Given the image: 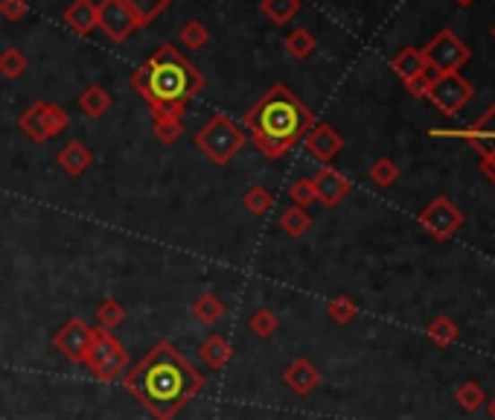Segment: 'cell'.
Masks as SVG:
<instances>
[{"instance_id":"cell-10","label":"cell","mask_w":495,"mask_h":420,"mask_svg":"<svg viewBox=\"0 0 495 420\" xmlns=\"http://www.w3.org/2000/svg\"><path fill=\"white\" fill-rule=\"evenodd\" d=\"M93 333H97V327H88L85 319H79V315H74V319L65 321V324L53 333V347H56L65 359L76 362V365H85L88 350H91V345H93Z\"/></svg>"},{"instance_id":"cell-3","label":"cell","mask_w":495,"mask_h":420,"mask_svg":"<svg viewBox=\"0 0 495 420\" xmlns=\"http://www.w3.org/2000/svg\"><path fill=\"white\" fill-rule=\"evenodd\" d=\"M242 123L248 128V140L265 158L274 161L291 152L298 144H303L306 132L317 120L298 93L277 82L242 114Z\"/></svg>"},{"instance_id":"cell-27","label":"cell","mask_w":495,"mask_h":420,"mask_svg":"<svg viewBox=\"0 0 495 420\" xmlns=\"http://www.w3.org/2000/svg\"><path fill=\"white\" fill-rule=\"evenodd\" d=\"M242 207L248 210L251 216H265L271 207H274V196H271L265 187H248V190L242 193Z\"/></svg>"},{"instance_id":"cell-4","label":"cell","mask_w":495,"mask_h":420,"mask_svg":"<svg viewBox=\"0 0 495 420\" xmlns=\"http://www.w3.org/2000/svg\"><path fill=\"white\" fill-rule=\"evenodd\" d=\"M193 144L210 163L225 167V163H230L245 149L248 135H245L242 126H237L228 114L219 111V114L210 117L202 128H198L195 137H193Z\"/></svg>"},{"instance_id":"cell-35","label":"cell","mask_w":495,"mask_h":420,"mask_svg":"<svg viewBox=\"0 0 495 420\" xmlns=\"http://www.w3.org/2000/svg\"><path fill=\"white\" fill-rule=\"evenodd\" d=\"M289 198L294 202V207H303V210H309L312 202H317L315 198V184L312 179H298L291 187H289Z\"/></svg>"},{"instance_id":"cell-13","label":"cell","mask_w":495,"mask_h":420,"mask_svg":"<svg viewBox=\"0 0 495 420\" xmlns=\"http://www.w3.org/2000/svg\"><path fill=\"white\" fill-rule=\"evenodd\" d=\"M303 144L312 158H317L321 163H329L341 149H344V137H341V132H335L329 123H315L309 132H306Z\"/></svg>"},{"instance_id":"cell-31","label":"cell","mask_w":495,"mask_h":420,"mask_svg":"<svg viewBox=\"0 0 495 420\" xmlns=\"http://www.w3.org/2000/svg\"><path fill=\"white\" fill-rule=\"evenodd\" d=\"M248 327H251V333H254L256 338H271V336L277 333L280 319H277V312H274V310L259 307V310L251 315V321H248Z\"/></svg>"},{"instance_id":"cell-36","label":"cell","mask_w":495,"mask_h":420,"mask_svg":"<svg viewBox=\"0 0 495 420\" xmlns=\"http://www.w3.org/2000/svg\"><path fill=\"white\" fill-rule=\"evenodd\" d=\"M152 132L161 140L163 146H172L178 144L181 135H184V123L181 120H161V123H152Z\"/></svg>"},{"instance_id":"cell-12","label":"cell","mask_w":495,"mask_h":420,"mask_svg":"<svg viewBox=\"0 0 495 420\" xmlns=\"http://www.w3.org/2000/svg\"><path fill=\"white\" fill-rule=\"evenodd\" d=\"M312 184H315V198L321 205H326V207H335L341 198H347L350 190H352V184H350L347 175L338 172L335 167H329V163H324V167L317 170Z\"/></svg>"},{"instance_id":"cell-18","label":"cell","mask_w":495,"mask_h":420,"mask_svg":"<svg viewBox=\"0 0 495 420\" xmlns=\"http://www.w3.org/2000/svg\"><path fill=\"white\" fill-rule=\"evenodd\" d=\"M198 359H202L210 371H221V368H228V362L233 359V347L225 336H210L202 342V347H198Z\"/></svg>"},{"instance_id":"cell-2","label":"cell","mask_w":495,"mask_h":420,"mask_svg":"<svg viewBox=\"0 0 495 420\" xmlns=\"http://www.w3.org/2000/svg\"><path fill=\"white\" fill-rule=\"evenodd\" d=\"M207 79L175 44H161L132 74V88L149 105L152 123L181 120L193 97L204 91Z\"/></svg>"},{"instance_id":"cell-23","label":"cell","mask_w":495,"mask_h":420,"mask_svg":"<svg viewBox=\"0 0 495 420\" xmlns=\"http://www.w3.org/2000/svg\"><path fill=\"white\" fill-rule=\"evenodd\" d=\"M286 50L291 58H298V62H303V58H309L315 50H317V39L306 30V27H294L289 35H286Z\"/></svg>"},{"instance_id":"cell-32","label":"cell","mask_w":495,"mask_h":420,"mask_svg":"<svg viewBox=\"0 0 495 420\" xmlns=\"http://www.w3.org/2000/svg\"><path fill=\"white\" fill-rule=\"evenodd\" d=\"M97 321H100V330H114V327H120L123 321H126V307L120 301H114V298H109V301H102L100 303V310H97Z\"/></svg>"},{"instance_id":"cell-30","label":"cell","mask_w":495,"mask_h":420,"mask_svg":"<svg viewBox=\"0 0 495 420\" xmlns=\"http://www.w3.org/2000/svg\"><path fill=\"white\" fill-rule=\"evenodd\" d=\"M27 67H30L27 56H23L18 47H9V50L0 53V76L4 79H18L27 74Z\"/></svg>"},{"instance_id":"cell-19","label":"cell","mask_w":495,"mask_h":420,"mask_svg":"<svg viewBox=\"0 0 495 420\" xmlns=\"http://www.w3.org/2000/svg\"><path fill=\"white\" fill-rule=\"evenodd\" d=\"M391 70L403 82L420 76L422 70H426V58H422V50H417V47H403V50L391 58Z\"/></svg>"},{"instance_id":"cell-28","label":"cell","mask_w":495,"mask_h":420,"mask_svg":"<svg viewBox=\"0 0 495 420\" xmlns=\"http://www.w3.org/2000/svg\"><path fill=\"white\" fill-rule=\"evenodd\" d=\"M178 41H181V47H190V50H202V47H207V41H210V30L198 18H193V21L181 23Z\"/></svg>"},{"instance_id":"cell-22","label":"cell","mask_w":495,"mask_h":420,"mask_svg":"<svg viewBox=\"0 0 495 420\" xmlns=\"http://www.w3.org/2000/svg\"><path fill=\"white\" fill-rule=\"evenodd\" d=\"M259 9H263V15L271 23L282 27V23H289L303 9V0H263V4H259Z\"/></svg>"},{"instance_id":"cell-34","label":"cell","mask_w":495,"mask_h":420,"mask_svg":"<svg viewBox=\"0 0 495 420\" xmlns=\"http://www.w3.org/2000/svg\"><path fill=\"white\" fill-rule=\"evenodd\" d=\"M44 117H47V128H50V137H58L70 126V114L58 102H44Z\"/></svg>"},{"instance_id":"cell-41","label":"cell","mask_w":495,"mask_h":420,"mask_svg":"<svg viewBox=\"0 0 495 420\" xmlns=\"http://www.w3.org/2000/svg\"><path fill=\"white\" fill-rule=\"evenodd\" d=\"M457 4H461V6H473L475 0H457Z\"/></svg>"},{"instance_id":"cell-29","label":"cell","mask_w":495,"mask_h":420,"mask_svg":"<svg viewBox=\"0 0 495 420\" xmlns=\"http://www.w3.org/2000/svg\"><path fill=\"white\" fill-rule=\"evenodd\" d=\"M370 181L376 184V187H394L396 181H399V163L394 161V158H376L373 163H370Z\"/></svg>"},{"instance_id":"cell-15","label":"cell","mask_w":495,"mask_h":420,"mask_svg":"<svg viewBox=\"0 0 495 420\" xmlns=\"http://www.w3.org/2000/svg\"><path fill=\"white\" fill-rule=\"evenodd\" d=\"M62 21L74 35H91L97 30V4H93V0H74V4L65 9Z\"/></svg>"},{"instance_id":"cell-33","label":"cell","mask_w":495,"mask_h":420,"mask_svg":"<svg viewBox=\"0 0 495 420\" xmlns=\"http://www.w3.org/2000/svg\"><path fill=\"white\" fill-rule=\"evenodd\" d=\"M326 315H329V319H333L335 324H350V321L359 315V307L352 303V298L338 295V298H333V301L326 303Z\"/></svg>"},{"instance_id":"cell-9","label":"cell","mask_w":495,"mask_h":420,"mask_svg":"<svg viewBox=\"0 0 495 420\" xmlns=\"http://www.w3.org/2000/svg\"><path fill=\"white\" fill-rule=\"evenodd\" d=\"M420 228L434 240H452L457 231L464 228V214L457 210V205H452L446 196H438L431 205H426V210L420 214Z\"/></svg>"},{"instance_id":"cell-20","label":"cell","mask_w":495,"mask_h":420,"mask_svg":"<svg viewBox=\"0 0 495 420\" xmlns=\"http://www.w3.org/2000/svg\"><path fill=\"white\" fill-rule=\"evenodd\" d=\"M111 105H114V97L102 85H88L79 93V109L88 117H93V120H100V117L109 114Z\"/></svg>"},{"instance_id":"cell-8","label":"cell","mask_w":495,"mask_h":420,"mask_svg":"<svg viewBox=\"0 0 495 420\" xmlns=\"http://www.w3.org/2000/svg\"><path fill=\"white\" fill-rule=\"evenodd\" d=\"M473 93H475L473 85L461 74H440L431 82L426 100H431L434 109L443 111L446 117H457L469 105V100H473Z\"/></svg>"},{"instance_id":"cell-38","label":"cell","mask_w":495,"mask_h":420,"mask_svg":"<svg viewBox=\"0 0 495 420\" xmlns=\"http://www.w3.org/2000/svg\"><path fill=\"white\" fill-rule=\"evenodd\" d=\"M438 79V74H434V70H422L420 76H414V79H408L405 82V88H408V93L411 97H417V100H426L429 97V88H431V82Z\"/></svg>"},{"instance_id":"cell-39","label":"cell","mask_w":495,"mask_h":420,"mask_svg":"<svg viewBox=\"0 0 495 420\" xmlns=\"http://www.w3.org/2000/svg\"><path fill=\"white\" fill-rule=\"evenodd\" d=\"M27 12H30L27 0H0V15H4L6 21H12V23L27 18Z\"/></svg>"},{"instance_id":"cell-26","label":"cell","mask_w":495,"mask_h":420,"mask_svg":"<svg viewBox=\"0 0 495 420\" xmlns=\"http://www.w3.org/2000/svg\"><path fill=\"white\" fill-rule=\"evenodd\" d=\"M426 333L438 347H452L457 338H461V330H457V324L449 319V315H438V319L429 324Z\"/></svg>"},{"instance_id":"cell-6","label":"cell","mask_w":495,"mask_h":420,"mask_svg":"<svg viewBox=\"0 0 495 420\" xmlns=\"http://www.w3.org/2000/svg\"><path fill=\"white\" fill-rule=\"evenodd\" d=\"M422 58H426V67L434 74H457L466 62H469V47L464 39H457L452 30H440L434 39L422 47Z\"/></svg>"},{"instance_id":"cell-25","label":"cell","mask_w":495,"mask_h":420,"mask_svg":"<svg viewBox=\"0 0 495 420\" xmlns=\"http://www.w3.org/2000/svg\"><path fill=\"white\" fill-rule=\"evenodd\" d=\"M225 310H228V307L221 303L219 295H213V292H204V295L193 303V315H195L198 321H204V324H216V321H221V319H225Z\"/></svg>"},{"instance_id":"cell-21","label":"cell","mask_w":495,"mask_h":420,"mask_svg":"<svg viewBox=\"0 0 495 420\" xmlns=\"http://www.w3.org/2000/svg\"><path fill=\"white\" fill-rule=\"evenodd\" d=\"M280 228L282 233H289L291 240H300L303 233H309L312 228V216H309V210H303V207H286L280 214Z\"/></svg>"},{"instance_id":"cell-24","label":"cell","mask_w":495,"mask_h":420,"mask_svg":"<svg viewBox=\"0 0 495 420\" xmlns=\"http://www.w3.org/2000/svg\"><path fill=\"white\" fill-rule=\"evenodd\" d=\"M455 403L464 408V412H478L481 406L487 403V391L484 385H478L475 380H466L455 389Z\"/></svg>"},{"instance_id":"cell-14","label":"cell","mask_w":495,"mask_h":420,"mask_svg":"<svg viewBox=\"0 0 495 420\" xmlns=\"http://www.w3.org/2000/svg\"><path fill=\"white\" fill-rule=\"evenodd\" d=\"M282 382H286L294 394L306 397V394H312L317 389V382H321V371H317L315 362H309L306 356H298L286 371H282Z\"/></svg>"},{"instance_id":"cell-40","label":"cell","mask_w":495,"mask_h":420,"mask_svg":"<svg viewBox=\"0 0 495 420\" xmlns=\"http://www.w3.org/2000/svg\"><path fill=\"white\" fill-rule=\"evenodd\" d=\"M490 417L495 420V397H492V400H490Z\"/></svg>"},{"instance_id":"cell-7","label":"cell","mask_w":495,"mask_h":420,"mask_svg":"<svg viewBox=\"0 0 495 420\" xmlns=\"http://www.w3.org/2000/svg\"><path fill=\"white\" fill-rule=\"evenodd\" d=\"M97 27L109 35L111 41H126L128 35L149 27V21L140 15L126 0H100L97 4Z\"/></svg>"},{"instance_id":"cell-17","label":"cell","mask_w":495,"mask_h":420,"mask_svg":"<svg viewBox=\"0 0 495 420\" xmlns=\"http://www.w3.org/2000/svg\"><path fill=\"white\" fill-rule=\"evenodd\" d=\"M18 128L32 140V144H47V140H50V128H47V117H44V100L32 102L30 109L18 117Z\"/></svg>"},{"instance_id":"cell-16","label":"cell","mask_w":495,"mask_h":420,"mask_svg":"<svg viewBox=\"0 0 495 420\" xmlns=\"http://www.w3.org/2000/svg\"><path fill=\"white\" fill-rule=\"evenodd\" d=\"M56 163L70 175V179H79V175H85L91 170L93 155H91V149L85 144H79V140H70V144L56 155Z\"/></svg>"},{"instance_id":"cell-42","label":"cell","mask_w":495,"mask_h":420,"mask_svg":"<svg viewBox=\"0 0 495 420\" xmlns=\"http://www.w3.org/2000/svg\"><path fill=\"white\" fill-rule=\"evenodd\" d=\"M492 39H495V23H492Z\"/></svg>"},{"instance_id":"cell-11","label":"cell","mask_w":495,"mask_h":420,"mask_svg":"<svg viewBox=\"0 0 495 420\" xmlns=\"http://www.w3.org/2000/svg\"><path fill=\"white\" fill-rule=\"evenodd\" d=\"M431 137H457L475 149H495V102L466 128H431Z\"/></svg>"},{"instance_id":"cell-37","label":"cell","mask_w":495,"mask_h":420,"mask_svg":"<svg viewBox=\"0 0 495 420\" xmlns=\"http://www.w3.org/2000/svg\"><path fill=\"white\" fill-rule=\"evenodd\" d=\"M128 6H135L140 15H143L149 23L152 21H158L163 12H167L169 6H172V0H126Z\"/></svg>"},{"instance_id":"cell-1","label":"cell","mask_w":495,"mask_h":420,"mask_svg":"<svg viewBox=\"0 0 495 420\" xmlns=\"http://www.w3.org/2000/svg\"><path fill=\"white\" fill-rule=\"evenodd\" d=\"M123 385L155 420H172L204 391V373L193 368L172 342H158L135 368L126 371Z\"/></svg>"},{"instance_id":"cell-5","label":"cell","mask_w":495,"mask_h":420,"mask_svg":"<svg viewBox=\"0 0 495 420\" xmlns=\"http://www.w3.org/2000/svg\"><path fill=\"white\" fill-rule=\"evenodd\" d=\"M85 368L100 382H117V380H123L126 371H128V350L117 342L109 330H100L97 327L93 345H91L88 359H85Z\"/></svg>"}]
</instances>
